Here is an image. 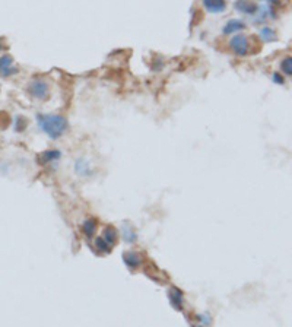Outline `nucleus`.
Wrapping results in <instances>:
<instances>
[{"instance_id": "nucleus-4", "label": "nucleus", "mask_w": 292, "mask_h": 327, "mask_svg": "<svg viewBox=\"0 0 292 327\" xmlns=\"http://www.w3.org/2000/svg\"><path fill=\"white\" fill-rule=\"evenodd\" d=\"M18 73V66L15 65L13 57L3 54L0 57V78H10Z\"/></svg>"}, {"instance_id": "nucleus-3", "label": "nucleus", "mask_w": 292, "mask_h": 327, "mask_svg": "<svg viewBox=\"0 0 292 327\" xmlns=\"http://www.w3.org/2000/svg\"><path fill=\"white\" fill-rule=\"evenodd\" d=\"M229 50L240 57H244L250 53V40L244 34H237L229 40Z\"/></svg>"}, {"instance_id": "nucleus-10", "label": "nucleus", "mask_w": 292, "mask_h": 327, "mask_svg": "<svg viewBox=\"0 0 292 327\" xmlns=\"http://www.w3.org/2000/svg\"><path fill=\"white\" fill-rule=\"evenodd\" d=\"M281 70H282V73L285 75V76H292V59L291 56H288V57H285L284 60H282V63H281Z\"/></svg>"}, {"instance_id": "nucleus-5", "label": "nucleus", "mask_w": 292, "mask_h": 327, "mask_svg": "<svg viewBox=\"0 0 292 327\" xmlns=\"http://www.w3.org/2000/svg\"><path fill=\"white\" fill-rule=\"evenodd\" d=\"M204 9L209 13H222L226 10V1L225 0H202Z\"/></svg>"}, {"instance_id": "nucleus-16", "label": "nucleus", "mask_w": 292, "mask_h": 327, "mask_svg": "<svg viewBox=\"0 0 292 327\" xmlns=\"http://www.w3.org/2000/svg\"><path fill=\"white\" fill-rule=\"evenodd\" d=\"M1 48H3V45H1V44H0V51H1Z\"/></svg>"}, {"instance_id": "nucleus-9", "label": "nucleus", "mask_w": 292, "mask_h": 327, "mask_svg": "<svg viewBox=\"0 0 292 327\" xmlns=\"http://www.w3.org/2000/svg\"><path fill=\"white\" fill-rule=\"evenodd\" d=\"M102 240L105 241L110 247L114 245V242L117 240V232H115V229L114 228H107L105 231H104V234H102V237H101Z\"/></svg>"}, {"instance_id": "nucleus-7", "label": "nucleus", "mask_w": 292, "mask_h": 327, "mask_svg": "<svg viewBox=\"0 0 292 327\" xmlns=\"http://www.w3.org/2000/svg\"><path fill=\"white\" fill-rule=\"evenodd\" d=\"M243 29H246V23H244V22L240 21V19H229V21L225 23L222 32H224L225 35H228V34L240 32V31H243Z\"/></svg>"}, {"instance_id": "nucleus-15", "label": "nucleus", "mask_w": 292, "mask_h": 327, "mask_svg": "<svg viewBox=\"0 0 292 327\" xmlns=\"http://www.w3.org/2000/svg\"><path fill=\"white\" fill-rule=\"evenodd\" d=\"M273 82H276V84H279V85H282V84H285V79L279 75V73H273Z\"/></svg>"}, {"instance_id": "nucleus-12", "label": "nucleus", "mask_w": 292, "mask_h": 327, "mask_svg": "<svg viewBox=\"0 0 292 327\" xmlns=\"http://www.w3.org/2000/svg\"><path fill=\"white\" fill-rule=\"evenodd\" d=\"M95 231H97V225H95V220L90 219V220H87V222L84 223V232H85V234H87L88 237L94 235V234H95Z\"/></svg>"}, {"instance_id": "nucleus-14", "label": "nucleus", "mask_w": 292, "mask_h": 327, "mask_svg": "<svg viewBox=\"0 0 292 327\" xmlns=\"http://www.w3.org/2000/svg\"><path fill=\"white\" fill-rule=\"evenodd\" d=\"M170 297H171V300H173L174 306L177 307V308H180V304L183 303V297H181L180 291H177V289H173Z\"/></svg>"}, {"instance_id": "nucleus-8", "label": "nucleus", "mask_w": 292, "mask_h": 327, "mask_svg": "<svg viewBox=\"0 0 292 327\" xmlns=\"http://www.w3.org/2000/svg\"><path fill=\"white\" fill-rule=\"evenodd\" d=\"M260 38H262V41H265V43H272L273 40H276V32H275L272 28L265 26V28H262V31H260Z\"/></svg>"}, {"instance_id": "nucleus-1", "label": "nucleus", "mask_w": 292, "mask_h": 327, "mask_svg": "<svg viewBox=\"0 0 292 327\" xmlns=\"http://www.w3.org/2000/svg\"><path fill=\"white\" fill-rule=\"evenodd\" d=\"M37 123L40 129L51 139H59L68 130V120L57 114H38Z\"/></svg>"}, {"instance_id": "nucleus-13", "label": "nucleus", "mask_w": 292, "mask_h": 327, "mask_svg": "<svg viewBox=\"0 0 292 327\" xmlns=\"http://www.w3.org/2000/svg\"><path fill=\"white\" fill-rule=\"evenodd\" d=\"M124 260H126V263H127L130 267H136V266L140 263V260H139V256L135 254V253H127V254L124 256Z\"/></svg>"}, {"instance_id": "nucleus-11", "label": "nucleus", "mask_w": 292, "mask_h": 327, "mask_svg": "<svg viewBox=\"0 0 292 327\" xmlns=\"http://www.w3.org/2000/svg\"><path fill=\"white\" fill-rule=\"evenodd\" d=\"M60 158V152L59 151H47L41 155V161L43 162H51Z\"/></svg>"}, {"instance_id": "nucleus-6", "label": "nucleus", "mask_w": 292, "mask_h": 327, "mask_svg": "<svg viewBox=\"0 0 292 327\" xmlns=\"http://www.w3.org/2000/svg\"><path fill=\"white\" fill-rule=\"evenodd\" d=\"M235 9L238 10V12H241V13H244V15H256V12H257V4L254 3V1H251V0H237L235 1Z\"/></svg>"}, {"instance_id": "nucleus-2", "label": "nucleus", "mask_w": 292, "mask_h": 327, "mask_svg": "<svg viewBox=\"0 0 292 327\" xmlns=\"http://www.w3.org/2000/svg\"><path fill=\"white\" fill-rule=\"evenodd\" d=\"M28 94L40 101H45L50 97V85L45 79L41 78H35L31 81V84L28 85Z\"/></svg>"}]
</instances>
